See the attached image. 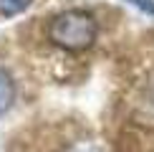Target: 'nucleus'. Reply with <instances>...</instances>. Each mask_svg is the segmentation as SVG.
<instances>
[{
	"mask_svg": "<svg viewBox=\"0 0 154 152\" xmlns=\"http://www.w3.org/2000/svg\"><path fill=\"white\" fill-rule=\"evenodd\" d=\"M99 36V23L86 10H63L51 18L48 41L66 51H86Z\"/></svg>",
	"mask_w": 154,
	"mask_h": 152,
	"instance_id": "nucleus-1",
	"label": "nucleus"
},
{
	"mask_svg": "<svg viewBox=\"0 0 154 152\" xmlns=\"http://www.w3.org/2000/svg\"><path fill=\"white\" fill-rule=\"evenodd\" d=\"M131 117H134L137 124L154 127V81H146V84L142 86V91L137 94Z\"/></svg>",
	"mask_w": 154,
	"mask_h": 152,
	"instance_id": "nucleus-2",
	"label": "nucleus"
},
{
	"mask_svg": "<svg viewBox=\"0 0 154 152\" xmlns=\"http://www.w3.org/2000/svg\"><path fill=\"white\" fill-rule=\"evenodd\" d=\"M13 101H15V81L8 71L0 68V117L13 106Z\"/></svg>",
	"mask_w": 154,
	"mask_h": 152,
	"instance_id": "nucleus-3",
	"label": "nucleus"
},
{
	"mask_svg": "<svg viewBox=\"0 0 154 152\" xmlns=\"http://www.w3.org/2000/svg\"><path fill=\"white\" fill-rule=\"evenodd\" d=\"M30 5V0H0V15H18Z\"/></svg>",
	"mask_w": 154,
	"mask_h": 152,
	"instance_id": "nucleus-4",
	"label": "nucleus"
},
{
	"mask_svg": "<svg viewBox=\"0 0 154 152\" xmlns=\"http://www.w3.org/2000/svg\"><path fill=\"white\" fill-rule=\"evenodd\" d=\"M121 3H126V5H131V8H137L139 13L154 18V0H121Z\"/></svg>",
	"mask_w": 154,
	"mask_h": 152,
	"instance_id": "nucleus-5",
	"label": "nucleus"
},
{
	"mask_svg": "<svg viewBox=\"0 0 154 152\" xmlns=\"http://www.w3.org/2000/svg\"><path fill=\"white\" fill-rule=\"evenodd\" d=\"M73 152H99V147H94V144H81V147H76Z\"/></svg>",
	"mask_w": 154,
	"mask_h": 152,
	"instance_id": "nucleus-6",
	"label": "nucleus"
}]
</instances>
